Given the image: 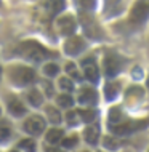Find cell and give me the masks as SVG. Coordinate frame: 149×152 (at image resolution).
I'll list each match as a JSON object with an SVG mask.
<instances>
[{"label": "cell", "mask_w": 149, "mask_h": 152, "mask_svg": "<svg viewBox=\"0 0 149 152\" xmlns=\"http://www.w3.org/2000/svg\"><path fill=\"white\" fill-rule=\"evenodd\" d=\"M19 53L26 59H31V61H45L48 58H55L56 56V53L42 47L39 42H31V40L29 42H23L19 45Z\"/></svg>", "instance_id": "1"}, {"label": "cell", "mask_w": 149, "mask_h": 152, "mask_svg": "<svg viewBox=\"0 0 149 152\" xmlns=\"http://www.w3.org/2000/svg\"><path fill=\"white\" fill-rule=\"evenodd\" d=\"M10 79L16 85H29L35 80V71L26 66H15L10 69Z\"/></svg>", "instance_id": "2"}, {"label": "cell", "mask_w": 149, "mask_h": 152, "mask_svg": "<svg viewBox=\"0 0 149 152\" xmlns=\"http://www.w3.org/2000/svg\"><path fill=\"white\" fill-rule=\"evenodd\" d=\"M149 125V117L141 118V120H127L123 123H117V125H111L109 130L115 134H128L133 133V131H138L144 128V126Z\"/></svg>", "instance_id": "3"}, {"label": "cell", "mask_w": 149, "mask_h": 152, "mask_svg": "<svg viewBox=\"0 0 149 152\" xmlns=\"http://www.w3.org/2000/svg\"><path fill=\"white\" fill-rule=\"evenodd\" d=\"M122 69V61L115 53H107L104 58V74L107 77H114L117 75L119 71Z\"/></svg>", "instance_id": "4"}, {"label": "cell", "mask_w": 149, "mask_h": 152, "mask_svg": "<svg viewBox=\"0 0 149 152\" xmlns=\"http://www.w3.org/2000/svg\"><path fill=\"white\" fill-rule=\"evenodd\" d=\"M23 126H24V130H26L29 134L37 136V134H40L45 130V120L40 115H31L26 122H24Z\"/></svg>", "instance_id": "5"}, {"label": "cell", "mask_w": 149, "mask_h": 152, "mask_svg": "<svg viewBox=\"0 0 149 152\" xmlns=\"http://www.w3.org/2000/svg\"><path fill=\"white\" fill-rule=\"evenodd\" d=\"M148 18H149V5L144 2H138L130 13V21L135 24H143Z\"/></svg>", "instance_id": "6"}, {"label": "cell", "mask_w": 149, "mask_h": 152, "mask_svg": "<svg viewBox=\"0 0 149 152\" xmlns=\"http://www.w3.org/2000/svg\"><path fill=\"white\" fill-rule=\"evenodd\" d=\"M84 48H85V42H84V39L79 37V35L69 37V39L66 40V43H64L66 55H71V56H76V55H79V53H82Z\"/></svg>", "instance_id": "7"}, {"label": "cell", "mask_w": 149, "mask_h": 152, "mask_svg": "<svg viewBox=\"0 0 149 152\" xmlns=\"http://www.w3.org/2000/svg\"><path fill=\"white\" fill-rule=\"evenodd\" d=\"M82 67H84V75L87 80H90L92 83H96L99 80V71L93 58H87L82 61Z\"/></svg>", "instance_id": "8"}, {"label": "cell", "mask_w": 149, "mask_h": 152, "mask_svg": "<svg viewBox=\"0 0 149 152\" xmlns=\"http://www.w3.org/2000/svg\"><path fill=\"white\" fill-rule=\"evenodd\" d=\"M76 19L72 18L71 15L61 16L58 19V31L61 32L63 35H72V32L76 31Z\"/></svg>", "instance_id": "9"}, {"label": "cell", "mask_w": 149, "mask_h": 152, "mask_svg": "<svg viewBox=\"0 0 149 152\" xmlns=\"http://www.w3.org/2000/svg\"><path fill=\"white\" fill-rule=\"evenodd\" d=\"M79 102L82 104H96L98 102V94L92 87H84L79 91Z\"/></svg>", "instance_id": "10"}, {"label": "cell", "mask_w": 149, "mask_h": 152, "mask_svg": "<svg viewBox=\"0 0 149 152\" xmlns=\"http://www.w3.org/2000/svg\"><path fill=\"white\" fill-rule=\"evenodd\" d=\"M8 110H10V114L15 117H21L27 112L26 106H24L23 101H19L18 98H10V99H8Z\"/></svg>", "instance_id": "11"}, {"label": "cell", "mask_w": 149, "mask_h": 152, "mask_svg": "<svg viewBox=\"0 0 149 152\" xmlns=\"http://www.w3.org/2000/svg\"><path fill=\"white\" fill-rule=\"evenodd\" d=\"M42 7L48 11V15L53 16V15L59 13L61 10H64L66 2H64V0H43Z\"/></svg>", "instance_id": "12"}, {"label": "cell", "mask_w": 149, "mask_h": 152, "mask_svg": "<svg viewBox=\"0 0 149 152\" xmlns=\"http://www.w3.org/2000/svg\"><path fill=\"white\" fill-rule=\"evenodd\" d=\"M84 136H85V141L88 142V144L96 146V144H98V139H99V125L93 123V125L87 126Z\"/></svg>", "instance_id": "13"}, {"label": "cell", "mask_w": 149, "mask_h": 152, "mask_svg": "<svg viewBox=\"0 0 149 152\" xmlns=\"http://www.w3.org/2000/svg\"><path fill=\"white\" fill-rule=\"evenodd\" d=\"M27 101L31 102L34 107H39V106H42V101H43V96H42V93L39 91L37 88H32L31 91H27Z\"/></svg>", "instance_id": "14"}, {"label": "cell", "mask_w": 149, "mask_h": 152, "mask_svg": "<svg viewBox=\"0 0 149 152\" xmlns=\"http://www.w3.org/2000/svg\"><path fill=\"white\" fill-rule=\"evenodd\" d=\"M63 136H64V131L61 128H51L47 133V142H50V144H58L63 139Z\"/></svg>", "instance_id": "15"}, {"label": "cell", "mask_w": 149, "mask_h": 152, "mask_svg": "<svg viewBox=\"0 0 149 152\" xmlns=\"http://www.w3.org/2000/svg\"><path fill=\"white\" fill-rule=\"evenodd\" d=\"M119 87H120L119 83H107L104 87V96H106L107 101H112V99L117 98L119 91H120V88H119Z\"/></svg>", "instance_id": "16"}, {"label": "cell", "mask_w": 149, "mask_h": 152, "mask_svg": "<svg viewBox=\"0 0 149 152\" xmlns=\"http://www.w3.org/2000/svg\"><path fill=\"white\" fill-rule=\"evenodd\" d=\"M143 94H144V91L141 87H138V85L136 87H130L127 91V99L128 101H139L143 98Z\"/></svg>", "instance_id": "17"}, {"label": "cell", "mask_w": 149, "mask_h": 152, "mask_svg": "<svg viewBox=\"0 0 149 152\" xmlns=\"http://www.w3.org/2000/svg\"><path fill=\"white\" fill-rule=\"evenodd\" d=\"M45 112H47V117L51 123H59L61 122V114L56 107H51V106H47L45 107Z\"/></svg>", "instance_id": "18"}, {"label": "cell", "mask_w": 149, "mask_h": 152, "mask_svg": "<svg viewBox=\"0 0 149 152\" xmlns=\"http://www.w3.org/2000/svg\"><path fill=\"white\" fill-rule=\"evenodd\" d=\"M74 104V99H72V96L69 93H64V94H59L58 96V106L59 107H71V106Z\"/></svg>", "instance_id": "19"}, {"label": "cell", "mask_w": 149, "mask_h": 152, "mask_svg": "<svg viewBox=\"0 0 149 152\" xmlns=\"http://www.w3.org/2000/svg\"><path fill=\"white\" fill-rule=\"evenodd\" d=\"M79 115H80V118L87 123L93 122L95 118H96V110L93 109H84V110H79Z\"/></svg>", "instance_id": "20"}, {"label": "cell", "mask_w": 149, "mask_h": 152, "mask_svg": "<svg viewBox=\"0 0 149 152\" xmlns=\"http://www.w3.org/2000/svg\"><path fill=\"white\" fill-rule=\"evenodd\" d=\"M58 85H59V88L64 90L66 93H71L74 90V82H72V79H69V77H61L59 82H58Z\"/></svg>", "instance_id": "21"}, {"label": "cell", "mask_w": 149, "mask_h": 152, "mask_svg": "<svg viewBox=\"0 0 149 152\" xmlns=\"http://www.w3.org/2000/svg\"><path fill=\"white\" fill-rule=\"evenodd\" d=\"M18 147H19V149H23L24 152H35V141H34V139H31V138L23 139V141L18 144Z\"/></svg>", "instance_id": "22"}, {"label": "cell", "mask_w": 149, "mask_h": 152, "mask_svg": "<svg viewBox=\"0 0 149 152\" xmlns=\"http://www.w3.org/2000/svg\"><path fill=\"white\" fill-rule=\"evenodd\" d=\"M58 72H59V66L55 64V63H47L43 66V74L48 77H55L58 75Z\"/></svg>", "instance_id": "23"}, {"label": "cell", "mask_w": 149, "mask_h": 152, "mask_svg": "<svg viewBox=\"0 0 149 152\" xmlns=\"http://www.w3.org/2000/svg\"><path fill=\"white\" fill-rule=\"evenodd\" d=\"M66 72H68V75L74 77V79H76V80H80V79H82L80 72H79L77 66L74 64V63H68V64H66Z\"/></svg>", "instance_id": "24"}, {"label": "cell", "mask_w": 149, "mask_h": 152, "mask_svg": "<svg viewBox=\"0 0 149 152\" xmlns=\"http://www.w3.org/2000/svg\"><path fill=\"white\" fill-rule=\"evenodd\" d=\"M122 118V114H120V107H112L109 110V122L112 125H117Z\"/></svg>", "instance_id": "25"}, {"label": "cell", "mask_w": 149, "mask_h": 152, "mask_svg": "<svg viewBox=\"0 0 149 152\" xmlns=\"http://www.w3.org/2000/svg\"><path fill=\"white\" fill-rule=\"evenodd\" d=\"M79 142V136L77 134H72V136H68L63 139V146L68 147V149H71V147H76Z\"/></svg>", "instance_id": "26"}, {"label": "cell", "mask_w": 149, "mask_h": 152, "mask_svg": "<svg viewBox=\"0 0 149 152\" xmlns=\"http://www.w3.org/2000/svg\"><path fill=\"white\" fill-rule=\"evenodd\" d=\"M11 134V130H10V125L8 123H0V141H5V139Z\"/></svg>", "instance_id": "27"}, {"label": "cell", "mask_w": 149, "mask_h": 152, "mask_svg": "<svg viewBox=\"0 0 149 152\" xmlns=\"http://www.w3.org/2000/svg\"><path fill=\"white\" fill-rule=\"evenodd\" d=\"M79 110L76 112V110H72V112H68L66 114V122L69 123V125H76V123L79 122Z\"/></svg>", "instance_id": "28"}, {"label": "cell", "mask_w": 149, "mask_h": 152, "mask_svg": "<svg viewBox=\"0 0 149 152\" xmlns=\"http://www.w3.org/2000/svg\"><path fill=\"white\" fill-rule=\"evenodd\" d=\"M77 3L84 10H93L95 5H96V0H77Z\"/></svg>", "instance_id": "29"}, {"label": "cell", "mask_w": 149, "mask_h": 152, "mask_svg": "<svg viewBox=\"0 0 149 152\" xmlns=\"http://www.w3.org/2000/svg\"><path fill=\"white\" fill-rule=\"evenodd\" d=\"M45 152H63L58 147H53V146H45Z\"/></svg>", "instance_id": "30"}, {"label": "cell", "mask_w": 149, "mask_h": 152, "mask_svg": "<svg viewBox=\"0 0 149 152\" xmlns=\"http://www.w3.org/2000/svg\"><path fill=\"white\" fill-rule=\"evenodd\" d=\"M148 88H149V77H148Z\"/></svg>", "instance_id": "31"}, {"label": "cell", "mask_w": 149, "mask_h": 152, "mask_svg": "<svg viewBox=\"0 0 149 152\" xmlns=\"http://www.w3.org/2000/svg\"><path fill=\"white\" fill-rule=\"evenodd\" d=\"M112 2H117V0H112Z\"/></svg>", "instance_id": "32"}, {"label": "cell", "mask_w": 149, "mask_h": 152, "mask_svg": "<svg viewBox=\"0 0 149 152\" xmlns=\"http://www.w3.org/2000/svg\"><path fill=\"white\" fill-rule=\"evenodd\" d=\"M11 152H16V151H11Z\"/></svg>", "instance_id": "33"}, {"label": "cell", "mask_w": 149, "mask_h": 152, "mask_svg": "<svg viewBox=\"0 0 149 152\" xmlns=\"http://www.w3.org/2000/svg\"><path fill=\"white\" fill-rule=\"evenodd\" d=\"M0 72H2V71H0Z\"/></svg>", "instance_id": "34"}]
</instances>
